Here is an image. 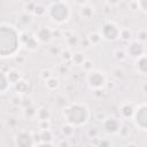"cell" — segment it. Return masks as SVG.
<instances>
[{
    "instance_id": "20",
    "label": "cell",
    "mask_w": 147,
    "mask_h": 147,
    "mask_svg": "<svg viewBox=\"0 0 147 147\" xmlns=\"http://www.w3.org/2000/svg\"><path fill=\"white\" fill-rule=\"evenodd\" d=\"M15 88L17 92L24 93L28 91V83H25L24 80H18L17 83H15Z\"/></svg>"
},
{
    "instance_id": "10",
    "label": "cell",
    "mask_w": 147,
    "mask_h": 147,
    "mask_svg": "<svg viewBox=\"0 0 147 147\" xmlns=\"http://www.w3.org/2000/svg\"><path fill=\"white\" fill-rule=\"evenodd\" d=\"M38 137H39V139L42 140V142L37 144V145H39V146H42V145H53L52 142H49V141L53 139V136H52V132H51L49 129L41 130V132H40V134H39Z\"/></svg>"
},
{
    "instance_id": "28",
    "label": "cell",
    "mask_w": 147,
    "mask_h": 147,
    "mask_svg": "<svg viewBox=\"0 0 147 147\" xmlns=\"http://www.w3.org/2000/svg\"><path fill=\"white\" fill-rule=\"evenodd\" d=\"M49 121L48 119H42V121H40L39 122V127L41 129V130H46V129H49Z\"/></svg>"
},
{
    "instance_id": "33",
    "label": "cell",
    "mask_w": 147,
    "mask_h": 147,
    "mask_svg": "<svg viewBox=\"0 0 147 147\" xmlns=\"http://www.w3.org/2000/svg\"><path fill=\"white\" fill-rule=\"evenodd\" d=\"M137 3H138V7L145 13L146 11V0H138Z\"/></svg>"
},
{
    "instance_id": "29",
    "label": "cell",
    "mask_w": 147,
    "mask_h": 147,
    "mask_svg": "<svg viewBox=\"0 0 147 147\" xmlns=\"http://www.w3.org/2000/svg\"><path fill=\"white\" fill-rule=\"evenodd\" d=\"M115 56H116V59H117V60H121V61H122V60H124V59L126 57L125 53H124L122 49H121V51H119V49H117V51L115 52Z\"/></svg>"
},
{
    "instance_id": "19",
    "label": "cell",
    "mask_w": 147,
    "mask_h": 147,
    "mask_svg": "<svg viewBox=\"0 0 147 147\" xmlns=\"http://www.w3.org/2000/svg\"><path fill=\"white\" fill-rule=\"evenodd\" d=\"M46 86L49 88V90H55L57 86H59V79L55 78V77H49L46 79Z\"/></svg>"
},
{
    "instance_id": "17",
    "label": "cell",
    "mask_w": 147,
    "mask_h": 147,
    "mask_svg": "<svg viewBox=\"0 0 147 147\" xmlns=\"http://www.w3.org/2000/svg\"><path fill=\"white\" fill-rule=\"evenodd\" d=\"M71 60H72V62H74L75 64L80 65V64H83V62L85 61V56H84L83 53H80V52H76V53H72V55H71Z\"/></svg>"
},
{
    "instance_id": "7",
    "label": "cell",
    "mask_w": 147,
    "mask_h": 147,
    "mask_svg": "<svg viewBox=\"0 0 147 147\" xmlns=\"http://www.w3.org/2000/svg\"><path fill=\"white\" fill-rule=\"evenodd\" d=\"M15 144H16L17 146H22V147L32 146V145H34V142H33V136H32L30 132L21 131L20 133L16 134Z\"/></svg>"
},
{
    "instance_id": "9",
    "label": "cell",
    "mask_w": 147,
    "mask_h": 147,
    "mask_svg": "<svg viewBox=\"0 0 147 147\" xmlns=\"http://www.w3.org/2000/svg\"><path fill=\"white\" fill-rule=\"evenodd\" d=\"M127 53L130 56L133 57H139L140 55L144 54V45L142 42H138V41H133L130 44V46L127 47Z\"/></svg>"
},
{
    "instance_id": "15",
    "label": "cell",
    "mask_w": 147,
    "mask_h": 147,
    "mask_svg": "<svg viewBox=\"0 0 147 147\" xmlns=\"http://www.w3.org/2000/svg\"><path fill=\"white\" fill-rule=\"evenodd\" d=\"M21 40L24 42V45H25V47H26L28 49L33 51V49L37 48V41H36L34 37H30V36H28V38H25V39H21Z\"/></svg>"
},
{
    "instance_id": "34",
    "label": "cell",
    "mask_w": 147,
    "mask_h": 147,
    "mask_svg": "<svg viewBox=\"0 0 147 147\" xmlns=\"http://www.w3.org/2000/svg\"><path fill=\"white\" fill-rule=\"evenodd\" d=\"M92 63H91V61L90 60H85L84 62H83V67H84V69L85 70H90L91 68H92V65H91Z\"/></svg>"
},
{
    "instance_id": "16",
    "label": "cell",
    "mask_w": 147,
    "mask_h": 147,
    "mask_svg": "<svg viewBox=\"0 0 147 147\" xmlns=\"http://www.w3.org/2000/svg\"><path fill=\"white\" fill-rule=\"evenodd\" d=\"M133 111H134V108H133L131 105H129V103H125V105H123V106L121 107V113H122V115H123L124 117H130V116H132V115H133Z\"/></svg>"
},
{
    "instance_id": "23",
    "label": "cell",
    "mask_w": 147,
    "mask_h": 147,
    "mask_svg": "<svg viewBox=\"0 0 147 147\" xmlns=\"http://www.w3.org/2000/svg\"><path fill=\"white\" fill-rule=\"evenodd\" d=\"M74 125H71V124H67V125H64V126H62V133L65 136V137H70L72 133H74Z\"/></svg>"
},
{
    "instance_id": "6",
    "label": "cell",
    "mask_w": 147,
    "mask_h": 147,
    "mask_svg": "<svg viewBox=\"0 0 147 147\" xmlns=\"http://www.w3.org/2000/svg\"><path fill=\"white\" fill-rule=\"evenodd\" d=\"M133 117H134V123L140 129L145 130L146 129V122H147V115H146V105L142 103L134 111H133Z\"/></svg>"
},
{
    "instance_id": "12",
    "label": "cell",
    "mask_w": 147,
    "mask_h": 147,
    "mask_svg": "<svg viewBox=\"0 0 147 147\" xmlns=\"http://www.w3.org/2000/svg\"><path fill=\"white\" fill-rule=\"evenodd\" d=\"M80 15H82L83 18L90 20L94 15V8L90 5H83L82 8H80Z\"/></svg>"
},
{
    "instance_id": "8",
    "label": "cell",
    "mask_w": 147,
    "mask_h": 147,
    "mask_svg": "<svg viewBox=\"0 0 147 147\" xmlns=\"http://www.w3.org/2000/svg\"><path fill=\"white\" fill-rule=\"evenodd\" d=\"M103 129L106 132L114 134L121 130V124H119L118 119H116L114 117H108L103 121Z\"/></svg>"
},
{
    "instance_id": "36",
    "label": "cell",
    "mask_w": 147,
    "mask_h": 147,
    "mask_svg": "<svg viewBox=\"0 0 147 147\" xmlns=\"http://www.w3.org/2000/svg\"><path fill=\"white\" fill-rule=\"evenodd\" d=\"M75 2H77V3H80V5H83V3H85V2H86V0H75Z\"/></svg>"
},
{
    "instance_id": "3",
    "label": "cell",
    "mask_w": 147,
    "mask_h": 147,
    "mask_svg": "<svg viewBox=\"0 0 147 147\" xmlns=\"http://www.w3.org/2000/svg\"><path fill=\"white\" fill-rule=\"evenodd\" d=\"M48 14L53 21H55L57 23H63V22L68 21L69 16H70V9L63 2H55L49 7Z\"/></svg>"
},
{
    "instance_id": "27",
    "label": "cell",
    "mask_w": 147,
    "mask_h": 147,
    "mask_svg": "<svg viewBox=\"0 0 147 147\" xmlns=\"http://www.w3.org/2000/svg\"><path fill=\"white\" fill-rule=\"evenodd\" d=\"M45 11H46V10H45V8H44L42 6H36L34 9H33V13H34L36 15H38V16L45 14Z\"/></svg>"
},
{
    "instance_id": "24",
    "label": "cell",
    "mask_w": 147,
    "mask_h": 147,
    "mask_svg": "<svg viewBox=\"0 0 147 147\" xmlns=\"http://www.w3.org/2000/svg\"><path fill=\"white\" fill-rule=\"evenodd\" d=\"M119 37L124 40H130L132 37V33L129 29H122V30H119Z\"/></svg>"
},
{
    "instance_id": "35",
    "label": "cell",
    "mask_w": 147,
    "mask_h": 147,
    "mask_svg": "<svg viewBox=\"0 0 147 147\" xmlns=\"http://www.w3.org/2000/svg\"><path fill=\"white\" fill-rule=\"evenodd\" d=\"M119 1H121V0H107L108 5H110V6H116V5L119 3Z\"/></svg>"
},
{
    "instance_id": "18",
    "label": "cell",
    "mask_w": 147,
    "mask_h": 147,
    "mask_svg": "<svg viewBox=\"0 0 147 147\" xmlns=\"http://www.w3.org/2000/svg\"><path fill=\"white\" fill-rule=\"evenodd\" d=\"M7 78H8L9 83L15 84V83H17L20 80V72H17L16 70H10L7 74Z\"/></svg>"
},
{
    "instance_id": "22",
    "label": "cell",
    "mask_w": 147,
    "mask_h": 147,
    "mask_svg": "<svg viewBox=\"0 0 147 147\" xmlns=\"http://www.w3.org/2000/svg\"><path fill=\"white\" fill-rule=\"evenodd\" d=\"M24 115L25 117H34L37 115V110L33 108V106H28L24 108Z\"/></svg>"
},
{
    "instance_id": "1",
    "label": "cell",
    "mask_w": 147,
    "mask_h": 147,
    "mask_svg": "<svg viewBox=\"0 0 147 147\" xmlns=\"http://www.w3.org/2000/svg\"><path fill=\"white\" fill-rule=\"evenodd\" d=\"M20 45V37L16 30L9 25L0 26V56L6 57L16 53Z\"/></svg>"
},
{
    "instance_id": "25",
    "label": "cell",
    "mask_w": 147,
    "mask_h": 147,
    "mask_svg": "<svg viewBox=\"0 0 147 147\" xmlns=\"http://www.w3.org/2000/svg\"><path fill=\"white\" fill-rule=\"evenodd\" d=\"M101 38H102V37H101L100 33H92V34L90 36V40H91V42L94 44V45L98 44V42L101 40Z\"/></svg>"
},
{
    "instance_id": "26",
    "label": "cell",
    "mask_w": 147,
    "mask_h": 147,
    "mask_svg": "<svg viewBox=\"0 0 147 147\" xmlns=\"http://www.w3.org/2000/svg\"><path fill=\"white\" fill-rule=\"evenodd\" d=\"M78 44V38L75 36V34H71L68 37V45L70 46H76Z\"/></svg>"
},
{
    "instance_id": "5",
    "label": "cell",
    "mask_w": 147,
    "mask_h": 147,
    "mask_svg": "<svg viewBox=\"0 0 147 147\" xmlns=\"http://www.w3.org/2000/svg\"><path fill=\"white\" fill-rule=\"evenodd\" d=\"M88 85L93 88H101L106 84V77L101 71H91L87 76Z\"/></svg>"
},
{
    "instance_id": "2",
    "label": "cell",
    "mask_w": 147,
    "mask_h": 147,
    "mask_svg": "<svg viewBox=\"0 0 147 147\" xmlns=\"http://www.w3.org/2000/svg\"><path fill=\"white\" fill-rule=\"evenodd\" d=\"M88 109L80 103H72L63 109V117L68 124L74 126L85 124L88 118Z\"/></svg>"
},
{
    "instance_id": "21",
    "label": "cell",
    "mask_w": 147,
    "mask_h": 147,
    "mask_svg": "<svg viewBox=\"0 0 147 147\" xmlns=\"http://www.w3.org/2000/svg\"><path fill=\"white\" fill-rule=\"evenodd\" d=\"M36 116L39 118V121H42V119H48V117H49V113H48V110H47V109L41 108V109L37 110V115H36Z\"/></svg>"
},
{
    "instance_id": "31",
    "label": "cell",
    "mask_w": 147,
    "mask_h": 147,
    "mask_svg": "<svg viewBox=\"0 0 147 147\" xmlns=\"http://www.w3.org/2000/svg\"><path fill=\"white\" fill-rule=\"evenodd\" d=\"M138 40L140 42H145V40H146V31L145 30L139 31V33H138Z\"/></svg>"
},
{
    "instance_id": "30",
    "label": "cell",
    "mask_w": 147,
    "mask_h": 147,
    "mask_svg": "<svg viewBox=\"0 0 147 147\" xmlns=\"http://www.w3.org/2000/svg\"><path fill=\"white\" fill-rule=\"evenodd\" d=\"M11 103L15 105V106H20V105H22V98L18 96V95L13 96V98H11Z\"/></svg>"
},
{
    "instance_id": "32",
    "label": "cell",
    "mask_w": 147,
    "mask_h": 147,
    "mask_svg": "<svg viewBox=\"0 0 147 147\" xmlns=\"http://www.w3.org/2000/svg\"><path fill=\"white\" fill-rule=\"evenodd\" d=\"M71 55H72V53L69 51V49H65L63 53H62V57L64 59V60H71Z\"/></svg>"
},
{
    "instance_id": "13",
    "label": "cell",
    "mask_w": 147,
    "mask_h": 147,
    "mask_svg": "<svg viewBox=\"0 0 147 147\" xmlns=\"http://www.w3.org/2000/svg\"><path fill=\"white\" fill-rule=\"evenodd\" d=\"M137 69H138V71L140 74H142V75L146 74V71H147V61H146V55L145 54H142V55H140L138 57V60H137Z\"/></svg>"
},
{
    "instance_id": "4",
    "label": "cell",
    "mask_w": 147,
    "mask_h": 147,
    "mask_svg": "<svg viewBox=\"0 0 147 147\" xmlns=\"http://www.w3.org/2000/svg\"><path fill=\"white\" fill-rule=\"evenodd\" d=\"M100 34L105 39H107L109 41H113V40H115L119 37V28L116 24H114L113 22H108L102 26V30H101Z\"/></svg>"
},
{
    "instance_id": "14",
    "label": "cell",
    "mask_w": 147,
    "mask_h": 147,
    "mask_svg": "<svg viewBox=\"0 0 147 147\" xmlns=\"http://www.w3.org/2000/svg\"><path fill=\"white\" fill-rule=\"evenodd\" d=\"M9 87V80L7 78V75H5L2 71H0V93H3Z\"/></svg>"
},
{
    "instance_id": "11",
    "label": "cell",
    "mask_w": 147,
    "mask_h": 147,
    "mask_svg": "<svg viewBox=\"0 0 147 147\" xmlns=\"http://www.w3.org/2000/svg\"><path fill=\"white\" fill-rule=\"evenodd\" d=\"M51 37H52V31L46 26L40 28L37 32V38L40 41H48L51 39Z\"/></svg>"
}]
</instances>
